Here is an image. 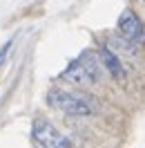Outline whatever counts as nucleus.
Here are the masks:
<instances>
[{
	"instance_id": "1",
	"label": "nucleus",
	"mask_w": 145,
	"mask_h": 148,
	"mask_svg": "<svg viewBox=\"0 0 145 148\" xmlns=\"http://www.w3.org/2000/svg\"><path fill=\"white\" fill-rule=\"evenodd\" d=\"M60 76H63L67 83H74V85H78V88H89V85L98 83V79H100V58H98V54L83 52L81 58L72 61Z\"/></svg>"
},
{
	"instance_id": "2",
	"label": "nucleus",
	"mask_w": 145,
	"mask_h": 148,
	"mask_svg": "<svg viewBox=\"0 0 145 148\" xmlns=\"http://www.w3.org/2000/svg\"><path fill=\"white\" fill-rule=\"evenodd\" d=\"M47 103H49L54 110H60V112H65V114H72V117H91V114L96 112L94 106H91L85 97L65 92V90H49Z\"/></svg>"
},
{
	"instance_id": "3",
	"label": "nucleus",
	"mask_w": 145,
	"mask_h": 148,
	"mask_svg": "<svg viewBox=\"0 0 145 148\" xmlns=\"http://www.w3.org/2000/svg\"><path fill=\"white\" fill-rule=\"evenodd\" d=\"M31 139L43 148H72V141L45 117H36L31 123Z\"/></svg>"
},
{
	"instance_id": "4",
	"label": "nucleus",
	"mask_w": 145,
	"mask_h": 148,
	"mask_svg": "<svg viewBox=\"0 0 145 148\" xmlns=\"http://www.w3.org/2000/svg\"><path fill=\"white\" fill-rule=\"evenodd\" d=\"M118 32L132 45H145V25H143V20L136 16V11L125 9L118 16Z\"/></svg>"
},
{
	"instance_id": "5",
	"label": "nucleus",
	"mask_w": 145,
	"mask_h": 148,
	"mask_svg": "<svg viewBox=\"0 0 145 148\" xmlns=\"http://www.w3.org/2000/svg\"><path fill=\"white\" fill-rule=\"evenodd\" d=\"M98 58H100V65H105V70H107L112 76H116V79H123V76H125V67L121 63V58L114 54V49H109L107 45H100L98 47Z\"/></svg>"
},
{
	"instance_id": "6",
	"label": "nucleus",
	"mask_w": 145,
	"mask_h": 148,
	"mask_svg": "<svg viewBox=\"0 0 145 148\" xmlns=\"http://www.w3.org/2000/svg\"><path fill=\"white\" fill-rule=\"evenodd\" d=\"M11 45H14V40H7L5 45L0 47V65L5 63V58H7V54H9V49H11Z\"/></svg>"
}]
</instances>
